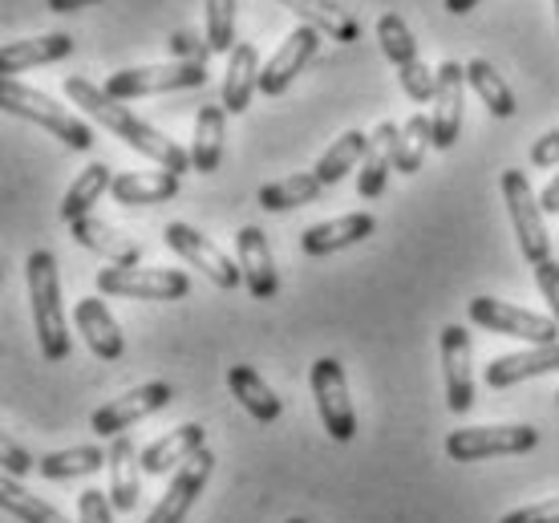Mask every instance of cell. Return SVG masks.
<instances>
[{
    "mask_svg": "<svg viewBox=\"0 0 559 523\" xmlns=\"http://www.w3.org/2000/svg\"><path fill=\"white\" fill-rule=\"evenodd\" d=\"M378 41H381V54L393 61V70L402 78V90H406L414 102H433V90H438V70H430L426 61L418 57V41H414V33L409 25L402 21L397 13H381L378 21Z\"/></svg>",
    "mask_w": 559,
    "mask_h": 523,
    "instance_id": "5",
    "label": "cell"
},
{
    "mask_svg": "<svg viewBox=\"0 0 559 523\" xmlns=\"http://www.w3.org/2000/svg\"><path fill=\"white\" fill-rule=\"evenodd\" d=\"M260 90V49L252 41H239L227 57L224 73V110L243 114L252 106V94Z\"/></svg>",
    "mask_w": 559,
    "mask_h": 523,
    "instance_id": "27",
    "label": "cell"
},
{
    "mask_svg": "<svg viewBox=\"0 0 559 523\" xmlns=\"http://www.w3.org/2000/svg\"><path fill=\"white\" fill-rule=\"evenodd\" d=\"M312 397L321 423L333 442H349L357 435V411L349 402V385H345V366L336 357H317L312 361Z\"/></svg>",
    "mask_w": 559,
    "mask_h": 523,
    "instance_id": "9",
    "label": "cell"
},
{
    "mask_svg": "<svg viewBox=\"0 0 559 523\" xmlns=\"http://www.w3.org/2000/svg\"><path fill=\"white\" fill-rule=\"evenodd\" d=\"M556 28H559V0H556Z\"/></svg>",
    "mask_w": 559,
    "mask_h": 523,
    "instance_id": "47",
    "label": "cell"
},
{
    "mask_svg": "<svg viewBox=\"0 0 559 523\" xmlns=\"http://www.w3.org/2000/svg\"><path fill=\"white\" fill-rule=\"evenodd\" d=\"M551 369H559V341H551V345H532L527 354L495 357L487 366V373H483V382H487L490 390H507V385H519V382H527V378L551 373Z\"/></svg>",
    "mask_w": 559,
    "mask_h": 523,
    "instance_id": "20",
    "label": "cell"
},
{
    "mask_svg": "<svg viewBox=\"0 0 559 523\" xmlns=\"http://www.w3.org/2000/svg\"><path fill=\"white\" fill-rule=\"evenodd\" d=\"M73 54L70 33H45V37H25V41H9L0 49V73L13 78V73L28 70V66H53L61 57Z\"/></svg>",
    "mask_w": 559,
    "mask_h": 523,
    "instance_id": "25",
    "label": "cell"
},
{
    "mask_svg": "<svg viewBox=\"0 0 559 523\" xmlns=\"http://www.w3.org/2000/svg\"><path fill=\"white\" fill-rule=\"evenodd\" d=\"M45 4H49V13H78V9L98 4V0H45Z\"/></svg>",
    "mask_w": 559,
    "mask_h": 523,
    "instance_id": "44",
    "label": "cell"
},
{
    "mask_svg": "<svg viewBox=\"0 0 559 523\" xmlns=\"http://www.w3.org/2000/svg\"><path fill=\"white\" fill-rule=\"evenodd\" d=\"M78 515H82V523H114V503L110 496H102V491H82L78 496Z\"/></svg>",
    "mask_w": 559,
    "mask_h": 523,
    "instance_id": "39",
    "label": "cell"
},
{
    "mask_svg": "<svg viewBox=\"0 0 559 523\" xmlns=\"http://www.w3.org/2000/svg\"><path fill=\"white\" fill-rule=\"evenodd\" d=\"M73 321H78V333L85 337L90 354L102 357V361H118L127 354V337L114 321V312L106 309V300L98 297H82L73 305Z\"/></svg>",
    "mask_w": 559,
    "mask_h": 523,
    "instance_id": "18",
    "label": "cell"
},
{
    "mask_svg": "<svg viewBox=\"0 0 559 523\" xmlns=\"http://www.w3.org/2000/svg\"><path fill=\"white\" fill-rule=\"evenodd\" d=\"M499 523H559V496L544 499V503H532V508L511 511V515H503Z\"/></svg>",
    "mask_w": 559,
    "mask_h": 523,
    "instance_id": "41",
    "label": "cell"
},
{
    "mask_svg": "<svg viewBox=\"0 0 559 523\" xmlns=\"http://www.w3.org/2000/svg\"><path fill=\"white\" fill-rule=\"evenodd\" d=\"M321 187L324 183L317 179V170H296L280 183L260 187V207L264 212H293V207H305V203L321 195Z\"/></svg>",
    "mask_w": 559,
    "mask_h": 523,
    "instance_id": "32",
    "label": "cell"
},
{
    "mask_svg": "<svg viewBox=\"0 0 559 523\" xmlns=\"http://www.w3.org/2000/svg\"><path fill=\"white\" fill-rule=\"evenodd\" d=\"M28 300H33V325H37V345L45 361H66L70 357V325L61 309V276H57L53 252L28 255Z\"/></svg>",
    "mask_w": 559,
    "mask_h": 523,
    "instance_id": "2",
    "label": "cell"
},
{
    "mask_svg": "<svg viewBox=\"0 0 559 523\" xmlns=\"http://www.w3.org/2000/svg\"><path fill=\"white\" fill-rule=\"evenodd\" d=\"M365 151H369V134H365V130H345V134L324 151L321 163H317L312 170H317V179H321L324 187H333L361 163Z\"/></svg>",
    "mask_w": 559,
    "mask_h": 523,
    "instance_id": "34",
    "label": "cell"
},
{
    "mask_svg": "<svg viewBox=\"0 0 559 523\" xmlns=\"http://www.w3.org/2000/svg\"><path fill=\"white\" fill-rule=\"evenodd\" d=\"M556 406H559V394H556Z\"/></svg>",
    "mask_w": 559,
    "mask_h": 523,
    "instance_id": "48",
    "label": "cell"
},
{
    "mask_svg": "<svg viewBox=\"0 0 559 523\" xmlns=\"http://www.w3.org/2000/svg\"><path fill=\"white\" fill-rule=\"evenodd\" d=\"M211 54H227L236 49V0H207V37Z\"/></svg>",
    "mask_w": 559,
    "mask_h": 523,
    "instance_id": "38",
    "label": "cell"
},
{
    "mask_svg": "<svg viewBox=\"0 0 559 523\" xmlns=\"http://www.w3.org/2000/svg\"><path fill=\"white\" fill-rule=\"evenodd\" d=\"M70 236L82 243V248L98 252L102 260L118 264V269H139L142 248L130 240V236H122V231H118L114 224H106V219H94V215H85V219L70 224Z\"/></svg>",
    "mask_w": 559,
    "mask_h": 523,
    "instance_id": "21",
    "label": "cell"
},
{
    "mask_svg": "<svg viewBox=\"0 0 559 523\" xmlns=\"http://www.w3.org/2000/svg\"><path fill=\"white\" fill-rule=\"evenodd\" d=\"M102 463H110V451L102 447H70V451H53L37 459L41 479H78V475H94Z\"/></svg>",
    "mask_w": 559,
    "mask_h": 523,
    "instance_id": "35",
    "label": "cell"
},
{
    "mask_svg": "<svg viewBox=\"0 0 559 523\" xmlns=\"http://www.w3.org/2000/svg\"><path fill=\"white\" fill-rule=\"evenodd\" d=\"M471 321L487 333H499V337H519L527 345H551L559 333L556 317H539L532 309H519V305H507V300L495 297H475L471 300Z\"/></svg>",
    "mask_w": 559,
    "mask_h": 523,
    "instance_id": "8",
    "label": "cell"
},
{
    "mask_svg": "<svg viewBox=\"0 0 559 523\" xmlns=\"http://www.w3.org/2000/svg\"><path fill=\"white\" fill-rule=\"evenodd\" d=\"M102 297H127V300H182L191 293V276L175 269H110L98 272Z\"/></svg>",
    "mask_w": 559,
    "mask_h": 523,
    "instance_id": "10",
    "label": "cell"
},
{
    "mask_svg": "<svg viewBox=\"0 0 559 523\" xmlns=\"http://www.w3.org/2000/svg\"><path fill=\"white\" fill-rule=\"evenodd\" d=\"M66 94H70L73 106H82L102 130H110L118 139L134 146L139 155H146L151 163H158L163 170L170 175H182V170H191V151H182L179 142H170L163 130H154L151 122H142L139 114L122 106V102H114L102 85L85 82V78H66Z\"/></svg>",
    "mask_w": 559,
    "mask_h": 523,
    "instance_id": "1",
    "label": "cell"
},
{
    "mask_svg": "<svg viewBox=\"0 0 559 523\" xmlns=\"http://www.w3.org/2000/svg\"><path fill=\"white\" fill-rule=\"evenodd\" d=\"M227 385H231V394L239 397V406L252 414L255 423L272 426L280 418V397L272 394V385H267L252 366L227 369Z\"/></svg>",
    "mask_w": 559,
    "mask_h": 523,
    "instance_id": "30",
    "label": "cell"
},
{
    "mask_svg": "<svg viewBox=\"0 0 559 523\" xmlns=\"http://www.w3.org/2000/svg\"><path fill=\"white\" fill-rule=\"evenodd\" d=\"M317 49H321V33L312 25H296L284 41H280V49L264 61V70H260V94L264 98H280L288 85L296 82V73L308 70V61L317 57Z\"/></svg>",
    "mask_w": 559,
    "mask_h": 523,
    "instance_id": "13",
    "label": "cell"
},
{
    "mask_svg": "<svg viewBox=\"0 0 559 523\" xmlns=\"http://www.w3.org/2000/svg\"><path fill=\"white\" fill-rule=\"evenodd\" d=\"M373 227H378V219H373L369 212L336 215V219H324V224L305 227V236H300V248H305V255L345 252V248H353V243L369 240V236H373Z\"/></svg>",
    "mask_w": 559,
    "mask_h": 523,
    "instance_id": "19",
    "label": "cell"
},
{
    "mask_svg": "<svg viewBox=\"0 0 559 523\" xmlns=\"http://www.w3.org/2000/svg\"><path fill=\"white\" fill-rule=\"evenodd\" d=\"M163 240H167L170 252H179L191 269H199L203 276H207L215 288H224V293H236L239 284H243V269H239V260H231V255L219 248V243L211 240V236H203V231H195L191 224H167V231H163Z\"/></svg>",
    "mask_w": 559,
    "mask_h": 523,
    "instance_id": "7",
    "label": "cell"
},
{
    "mask_svg": "<svg viewBox=\"0 0 559 523\" xmlns=\"http://www.w3.org/2000/svg\"><path fill=\"white\" fill-rule=\"evenodd\" d=\"M236 260L243 269V284L255 300H272L280 293V276H276V260H272V248H267L264 231L260 227H239L236 236Z\"/></svg>",
    "mask_w": 559,
    "mask_h": 523,
    "instance_id": "17",
    "label": "cell"
},
{
    "mask_svg": "<svg viewBox=\"0 0 559 523\" xmlns=\"http://www.w3.org/2000/svg\"><path fill=\"white\" fill-rule=\"evenodd\" d=\"M0 106L9 114H16V118H28V122H37L41 130H49V134L66 142L70 151H90V146H94L90 122H82V118L70 114L66 106H57L41 90L21 85L16 78H4V82H0Z\"/></svg>",
    "mask_w": 559,
    "mask_h": 523,
    "instance_id": "3",
    "label": "cell"
},
{
    "mask_svg": "<svg viewBox=\"0 0 559 523\" xmlns=\"http://www.w3.org/2000/svg\"><path fill=\"white\" fill-rule=\"evenodd\" d=\"M397 139H402V127H393V122H381L369 134V151H365L361 175H357V195L361 199H378L385 191V179H390L393 170V155H397Z\"/></svg>",
    "mask_w": 559,
    "mask_h": 523,
    "instance_id": "23",
    "label": "cell"
},
{
    "mask_svg": "<svg viewBox=\"0 0 559 523\" xmlns=\"http://www.w3.org/2000/svg\"><path fill=\"white\" fill-rule=\"evenodd\" d=\"M535 284H539L547 309H551V317H556V325H559V264H556V260L535 264Z\"/></svg>",
    "mask_w": 559,
    "mask_h": 523,
    "instance_id": "40",
    "label": "cell"
},
{
    "mask_svg": "<svg viewBox=\"0 0 559 523\" xmlns=\"http://www.w3.org/2000/svg\"><path fill=\"white\" fill-rule=\"evenodd\" d=\"M462 90H466V66L442 61V66H438V90H433V114H430L433 146H438V151H450V146L459 142Z\"/></svg>",
    "mask_w": 559,
    "mask_h": 523,
    "instance_id": "15",
    "label": "cell"
},
{
    "mask_svg": "<svg viewBox=\"0 0 559 523\" xmlns=\"http://www.w3.org/2000/svg\"><path fill=\"white\" fill-rule=\"evenodd\" d=\"M288 523H308V520H300V515H293V520H288Z\"/></svg>",
    "mask_w": 559,
    "mask_h": 523,
    "instance_id": "46",
    "label": "cell"
},
{
    "mask_svg": "<svg viewBox=\"0 0 559 523\" xmlns=\"http://www.w3.org/2000/svg\"><path fill=\"white\" fill-rule=\"evenodd\" d=\"M114 175L106 163H90V167L78 175L70 183V191H66V199H61V219L66 224H78V219H85V215L94 212V203H98L106 191L114 187Z\"/></svg>",
    "mask_w": 559,
    "mask_h": 523,
    "instance_id": "31",
    "label": "cell"
},
{
    "mask_svg": "<svg viewBox=\"0 0 559 523\" xmlns=\"http://www.w3.org/2000/svg\"><path fill=\"white\" fill-rule=\"evenodd\" d=\"M110 195L122 207H154V203H167V199L179 195V175H170V170H127V175L114 179Z\"/></svg>",
    "mask_w": 559,
    "mask_h": 523,
    "instance_id": "24",
    "label": "cell"
},
{
    "mask_svg": "<svg viewBox=\"0 0 559 523\" xmlns=\"http://www.w3.org/2000/svg\"><path fill=\"white\" fill-rule=\"evenodd\" d=\"M539 207H544V215H559V170H556V179L544 187V195H539Z\"/></svg>",
    "mask_w": 559,
    "mask_h": 523,
    "instance_id": "43",
    "label": "cell"
},
{
    "mask_svg": "<svg viewBox=\"0 0 559 523\" xmlns=\"http://www.w3.org/2000/svg\"><path fill=\"white\" fill-rule=\"evenodd\" d=\"M224 139H227V110L219 106H203L195 114V142H191V167L199 175H215L224 163Z\"/></svg>",
    "mask_w": 559,
    "mask_h": 523,
    "instance_id": "29",
    "label": "cell"
},
{
    "mask_svg": "<svg viewBox=\"0 0 559 523\" xmlns=\"http://www.w3.org/2000/svg\"><path fill=\"white\" fill-rule=\"evenodd\" d=\"M503 199H507V212H511V224H515L519 236V252L527 264H544L551 260V236L544 227V207L535 199L532 183L523 170H503Z\"/></svg>",
    "mask_w": 559,
    "mask_h": 523,
    "instance_id": "6",
    "label": "cell"
},
{
    "mask_svg": "<svg viewBox=\"0 0 559 523\" xmlns=\"http://www.w3.org/2000/svg\"><path fill=\"white\" fill-rule=\"evenodd\" d=\"M426 146H433V130L426 114H414L406 127H402V139H397V155H393V170L402 175H414L426 158Z\"/></svg>",
    "mask_w": 559,
    "mask_h": 523,
    "instance_id": "37",
    "label": "cell"
},
{
    "mask_svg": "<svg viewBox=\"0 0 559 523\" xmlns=\"http://www.w3.org/2000/svg\"><path fill=\"white\" fill-rule=\"evenodd\" d=\"M535 442V426H466L447 439V454L454 463H478L495 454H527Z\"/></svg>",
    "mask_w": 559,
    "mask_h": 523,
    "instance_id": "11",
    "label": "cell"
},
{
    "mask_svg": "<svg viewBox=\"0 0 559 523\" xmlns=\"http://www.w3.org/2000/svg\"><path fill=\"white\" fill-rule=\"evenodd\" d=\"M442 373H447V406L466 414L475 406V378H471V333L462 325L442 329Z\"/></svg>",
    "mask_w": 559,
    "mask_h": 523,
    "instance_id": "16",
    "label": "cell"
},
{
    "mask_svg": "<svg viewBox=\"0 0 559 523\" xmlns=\"http://www.w3.org/2000/svg\"><path fill=\"white\" fill-rule=\"evenodd\" d=\"M170 397H175V390H170L167 382L134 385L130 394L114 397V402H106L102 411H94L90 426H94L98 439H118V435L130 430L134 423H142V418H151V414H158V411H167Z\"/></svg>",
    "mask_w": 559,
    "mask_h": 523,
    "instance_id": "12",
    "label": "cell"
},
{
    "mask_svg": "<svg viewBox=\"0 0 559 523\" xmlns=\"http://www.w3.org/2000/svg\"><path fill=\"white\" fill-rule=\"evenodd\" d=\"M280 4L293 9V13L300 16V25H312L321 37H329V41L353 45L361 37V25H357L336 0H280Z\"/></svg>",
    "mask_w": 559,
    "mask_h": 523,
    "instance_id": "28",
    "label": "cell"
},
{
    "mask_svg": "<svg viewBox=\"0 0 559 523\" xmlns=\"http://www.w3.org/2000/svg\"><path fill=\"white\" fill-rule=\"evenodd\" d=\"M466 82H471V90H475L478 98H483V106H487L495 118H511V114L519 110L515 94H511V85L499 78V70L490 66L487 57H475V61H466Z\"/></svg>",
    "mask_w": 559,
    "mask_h": 523,
    "instance_id": "33",
    "label": "cell"
},
{
    "mask_svg": "<svg viewBox=\"0 0 559 523\" xmlns=\"http://www.w3.org/2000/svg\"><path fill=\"white\" fill-rule=\"evenodd\" d=\"M0 503H4V511L21 523H70V515H61V511H57L53 503H45V499L28 496L25 487L16 479H9V475L0 479Z\"/></svg>",
    "mask_w": 559,
    "mask_h": 523,
    "instance_id": "36",
    "label": "cell"
},
{
    "mask_svg": "<svg viewBox=\"0 0 559 523\" xmlns=\"http://www.w3.org/2000/svg\"><path fill=\"white\" fill-rule=\"evenodd\" d=\"M207 82V61L182 57V61H167V66H139V70H118L106 78V94L114 102H134L146 94H170V90H195Z\"/></svg>",
    "mask_w": 559,
    "mask_h": 523,
    "instance_id": "4",
    "label": "cell"
},
{
    "mask_svg": "<svg viewBox=\"0 0 559 523\" xmlns=\"http://www.w3.org/2000/svg\"><path fill=\"white\" fill-rule=\"evenodd\" d=\"M4 471H9V479H21V475L33 471V454L16 439H9V435H4Z\"/></svg>",
    "mask_w": 559,
    "mask_h": 523,
    "instance_id": "42",
    "label": "cell"
},
{
    "mask_svg": "<svg viewBox=\"0 0 559 523\" xmlns=\"http://www.w3.org/2000/svg\"><path fill=\"white\" fill-rule=\"evenodd\" d=\"M203 442H207V430L199 423H182L179 430H170L163 435L158 442H151L146 451H142V471L146 475H167L170 467H182L191 454L203 451Z\"/></svg>",
    "mask_w": 559,
    "mask_h": 523,
    "instance_id": "26",
    "label": "cell"
},
{
    "mask_svg": "<svg viewBox=\"0 0 559 523\" xmlns=\"http://www.w3.org/2000/svg\"><path fill=\"white\" fill-rule=\"evenodd\" d=\"M106 451H110V463H106V471H110V503L114 511H127L130 515V511L139 508L142 496V454H134V442L127 435H118Z\"/></svg>",
    "mask_w": 559,
    "mask_h": 523,
    "instance_id": "22",
    "label": "cell"
},
{
    "mask_svg": "<svg viewBox=\"0 0 559 523\" xmlns=\"http://www.w3.org/2000/svg\"><path fill=\"white\" fill-rule=\"evenodd\" d=\"M483 0H447V13L450 16H466V13H475Z\"/></svg>",
    "mask_w": 559,
    "mask_h": 523,
    "instance_id": "45",
    "label": "cell"
},
{
    "mask_svg": "<svg viewBox=\"0 0 559 523\" xmlns=\"http://www.w3.org/2000/svg\"><path fill=\"white\" fill-rule=\"evenodd\" d=\"M211 471H215V454L203 447L199 454H191L179 471H175V479H170L167 496L158 499V508L146 515V523H182L195 508V499L203 496V487H207Z\"/></svg>",
    "mask_w": 559,
    "mask_h": 523,
    "instance_id": "14",
    "label": "cell"
}]
</instances>
